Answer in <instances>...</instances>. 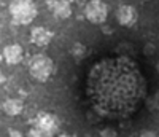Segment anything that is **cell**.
Here are the masks:
<instances>
[{
	"label": "cell",
	"mask_w": 159,
	"mask_h": 137,
	"mask_svg": "<svg viewBox=\"0 0 159 137\" xmlns=\"http://www.w3.org/2000/svg\"><path fill=\"white\" fill-rule=\"evenodd\" d=\"M10 13L16 24H29L37 16V7L32 0H11Z\"/></svg>",
	"instance_id": "cell-1"
},
{
	"label": "cell",
	"mask_w": 159,
	"mask_h": 137,
	"mask_svg": "<svg viewBox=\"0 0 159 137\" xmlns=\"http://www.w3.org/2000/svg\"><path fill=\"white\" fill-rule=\"evenodd\" d=\"M52 70H54V64H52V59L46 54H37L30 59L29 72L37 81H46L51 77Z\"/></svg>",
	"instance_id": "cell-2"
},
{
	"label": "cell",
	"mask_w": 159,
	"mask_h": 137,
	"mask_svg": "<svg viewBox=\"0 0 159 137\" xmlns=\"http://www.w3.org/2000/svg\"><path fill=\"white\" fill-rule=\"evenodd\" d=\"M84 16L92 24H102L107 21L108 16V7L102 0H91L84 8Z\"/></svg>",
	"instance_id": "cell-3"
},
{
	"label": "cell",
	"mask_w": 159,
	"mask_h": 137,
	"mask_svg": "<svg viewBox=\"0 0 159 137\" xmlns=\"http://www.w3.org/2000/svg\"><path fill=\"white\" fill-rule=\"evenodd\" d=\"M35 128L42 131V134L45 137L52 135L57 129H59V118L56 115H51V113H38L37 121H35Z\"/></svg>",
	"instance_id": "cell-4"
},
{
	"label": "cell",
	"mask_w": 159,
	"mask_h": 137,
	"mask_svg": "<svg viewBox=\"0 0 159 137\" xmlns=\"http://www.w3.org/2000/svg\"><path fill=\"white\" fill-rule=\"evenodd\" d=\"M116 21L119 26L123 27H132L135 22H137V18H139V13L137 10L132 7V5H121L118 10H116Z\"/></svg>",
	"instance_id": "cell-5"
},
{
	"label": "cell",
	"mask_w": 159,
	"mask_h": 137,
	"mask_svg": "<svg viewBox=\"0 0 159 137\" xmlns=\"http://www.w3.org/2000/svg\"><path fill=\"white\" fill-rule=\"evenodd\" d=\"M22 56H24V51H22V46L18 45V43H11V45H7L3 48V59L7 64L10 65H15V64H19L22 61Z\"/></svg>",
	"instance_id": "cell-6"
},
{
	"label": "cell",
	"mask_w": 159,
	"mask_h": 137,
	"mask_svg": "<svg viewBox=\"0 0 159 137\" xmlns=\"http://www.w3.org/2000/svg\"><path fill=\"white\" fill-rule=\"evenodd\" d=\"M30 40L37 46H46L52 40V32L45 29V27H35V29L32 31V34H30Z\"/></svg>",
	"instance_id": "cell-7"
},
{
	"label": "cell",
	"mask_w": 159,
	"mask_h": 137,
	"mask_svg": "<svg viewBox=\"0 0 159 137\" xmlns=\"http://www.w3.org/2000/svg\"><path fill=\"white\" fill-rule=\"evenodd\" d=\"M22 108H24L22 101H21V99H16V97H10V99H7V101L2 104V110H3V113L8 115V116H16V115H19V113L22 112Z\"/></svg>",
	"instance_id": "cell-8"
},
{
	"label": "cell",
	"mask_w": 159,
	"mask_h": 137,
	"mask_svg": "<svg viewBox=\"0 0 159 137\" xmlns=\"http://www.w3.org/2000/svg\"><path fill=\"white\" fill-rule=\"evenodd\" d=\"M52 15H54L57 19H67L72 15V8L70 3L67 0H57V3L52 8Z\"/></svg>",
	"instance_id": "cell-9"
},
{
	"label": "cell",
	"mask_w": 159,
	"mask_h": 137,
	"mask_svg": "<svg viewBox=\"0 0 159 137\" xmlns=\"http://www.w3.org/2000/svg\"><path fill=\"white\" fill-rule=\"evenodd\" d=\"M84 53H86V48H84L83 43H75L72 46V54H73L75 58H83Z\"/></svg>",
	"instance_id": "cell-10"
},
{
	"label": "cell",
	"mask_w": 159,
	"mask_h": 137,
	"mask_svg": "<svg viewBox=\"0 0 159 137\" xmlns=\"http://www.w3.org/2000/svg\"><path fill=\"white\" fill-rule=\"evenodd\" d=\"M100 137H118V132L113 128H105L100 131Z\"/></svg>",
	"instance_id": "cell-11"
},
{
	"label": "cell",
	"mask_w": 159,
	"mask_h": 137,
	"mask_svg": "<svg viewBox=\"0 0 159 137\" xmlns=\"http://www.w3.org/2000/svg\"><path fill=\"white\" fill-rule=\"evenodd\" d=\"M27 137H45V135L42 134V131H40V129H37V128L34 126V128H32V129L27 132Z\"/></svg>",
	"instance_id": "cell-12"
},
{
	"label": "cell",
	"mask_w": 159,
	"mask_h": 137,
	"mask_svg": "<svg viewBox=\"0 0 159 137\" xmlns=\"http://www.w3.org/2000/svg\"><path fill=\"white\" fill-rule=\"evenodd\" d=\"M140 137H157V134L153 132V131H143V132L140 134Z\"/></svg>",
	"instance_id": "cell-13"
},
{
	"label": "cell",
	"mask_w": 159,
	"mask_h": 137,
	"mask_svg": "<svg viewBox=\"0 0 159 137\" xmlns=\"http://www.w3.org/2000/svg\"><path fill=\"white\" fill-rule=\"evenodd\" d=\"M8 137H24L19 131H16V129H11L10 132H8Z\"/></svg>",
	"instance_id": "cell-14"
},
{
	"label": "cell",
	"mask_w": 159,
	"mask_h": 137,
	"mask_svg": "<svg viewBox=\"0 0 159 137\" xmlns=\"http://www.w3.org/2000/svg\"><path fill=\"white\" fill-rule=\"evenodd\" d=\"M46 3H48V7L52 10V8H54V5L57 3V0H46Z\"/></svg>",
	"instance_id": "cell-15"
},
{
	"label": "cell",
	"mask_w": 159,
	"mask_h": 137,
	"mask_svg": "<svg viewBox=\"0 0 159 137\" xmlns=\"http://www.w3.org/2000/svg\"><path fill=\"white\" fill-rule=\"evenodd\" d=\"M145 53H148V54L153 53V45H151V43H148L147 46H145Z\"/></svg>",
	"instance_id": "cell-16"
},
{
	"label": "cell",
	"mask_w": 159,
	"mask_h": 137,
	"mask_svg": "<svg viewBox=\"0 0 159 137\" xmlns=\"http://www.w3.org/2000/svg\"><path fill=\"white\" fill-rule=\"evenodd\" d=\"M57 137H72L70 134H67V132H62V134H59Z\"/></svg>",
	"instance_id": "cell-17"
},
{
	"label": "cell",
	"mask_w": 159,
	"mask_h": 137,
	"mask_svg": "<svg viewBox=\"0 0 159 137\" xmlns=\"http://www.w3.org/2000/svg\"><path fill=\"white\" fill-rule=\"evenodd\" d=\"M3 81H5V77H3V73H2V72H0V85H2Z\"/></svg>",
	"instance_id": "cell-18"
},
{
	"label": "cell",
	"mask_w": 159,
	"mask_h": 137,
	"mask_svg": "<svg viewBox=\"0 0 159 137\" xmlns=\"http://www.w3.org/2000/svg\"><path fill=\"white\" fill-rule=\"evenodd\" d=\"M156 70H157V73H159V61L156 62Z\"/></svg>",
	"instance_id": "cell-19"
},
{
	"label": "cell",
	"mask_w": 159,
	"mask_h": 137,
	"mask_svg": "<svg viewBox=\"0 0 159 137\" xmlns=\"http://www.w3.org/2000/svg\"><path fill=\"white\" fill-rule=\"evenodd\" d=\"M0 61H2V58H0Z\"/></svg>",
	"instance_id": "cell-20"
}]
</instances>
